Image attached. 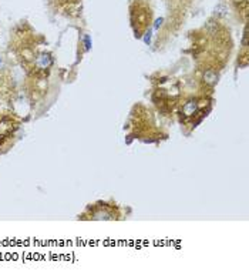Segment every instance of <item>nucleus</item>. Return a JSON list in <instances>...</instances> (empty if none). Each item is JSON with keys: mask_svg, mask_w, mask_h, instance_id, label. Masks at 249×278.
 I'll return each mask as SVG.
<instances>
[{"mask_svg": "<svg viewBox=\"0 0 249 278\" xmlns=\"http://www.w3.org/2000/svg\"><path fill=\"white\" fill-rule=\"evenodd\" d=\"M51 63H53V60H51V56L48 53H41V55L36 57V67L39 70H46L51 66Z\"/></svg>", "mask_w": 249, "mask_h": 278, "instance_id": "obj_1", "label": "nucleus"}, {"mask_svg": "<svg viewBox=\"0 0 249 278\" xmlns=\"http://www.w3.org/2000/svg\"><path fill=\"white\" fill-rule=\"evenodd\" d=\"M197 109H198V106H197L195 102H188V103H185V106L182 107V113H184L186 117H190V116L195 114Z\"/></svg>", "mask_w": 249, "mask_h": 278, "instance_id": "obj_2", "label": "nucleus"}, {"mask_svg": "<svg viewBox=\"0 0 249 278\" xmlns=\"http://www.w3.org/2000/svg\"><path fill=\"white\" fill-rule=\"evenodd\" d=\"M205 79H209V80H207V81H208V83H211V84H214V83L217 81V73L207 72L205 73Z\"/></svg>", "mask_w": 249, "mask_h": 278, "instance_id": "obj_3", "label": "nucleus"}]
</instances>
